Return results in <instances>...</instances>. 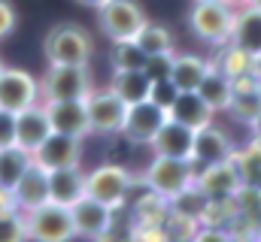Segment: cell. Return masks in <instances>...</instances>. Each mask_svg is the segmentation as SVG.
<instances>
[{
	"mask_svg": "<svg viewBox=\"0 0 261 242\" xmlns=\"http://www.w3.org/2000/svg\"><path fill=\"white\" fill-rule=\"evenodd\" d=\"M0 242H28V227H24V212H0Z\"/></svg>",
	"mask_w": 261,
	"mask_h": 242,
	"instance_id": "cell-31",
	"label": "cell"
},
{
	"mask_svg": "<svg viewBox=\"0 0 261 242\" xmlns=\"http://www.w3.org/2000/svg\"><path fill=\"white\" fill-rule=\"evenodd\" d=\"M49 133H52V124H49V115H46V109L40 103L15 112V145L34 152Z\"/></svg>",
	"mask_w": 261,
	"mask_h": 242,
	"instance_id": "cell-18",
	"label": "cell"
},
{
	"mask_svg": "<svg viewBox=\"0 0 261 242\" xmlns=\"http://www.w3.org/2000/svg\"><path fill=\"white\" fill-rule=\"evenodd\" d=\"M15 142V112L0 109V148Z\"/></svg>",
	"mask_w": 261,
	"mask_h": 242,
	"instance_id": "cell-34",
	"label": "cell"
},
{
	"mask_svg": "<svg viewBox=\"0 0 261 242\" xmlns=\"http://www.w3.org/2000/svg\"><path fill=\"white\" fill-rule=\"evenodd\" d=\"M210 73V64L197 55H173L170 67V82L179 91H197V85L203 82V76Z\"/></svg>",
	"mask_w": 261,
	"mask_h": 242,
	"instance_id": "cell-24",
	"label": "cell"
},
{
	"mask_svg": "<svg viewBox=\"0 0 261 242\" xmlns=\"http://www.w3.org/2000/svg\"><path fill=\"white\" fill-rule=\"evenodd\" d=\"M246 6H255V9H261V0H249Z\"/></svg>",
	"mask_w": 261,
	"mask_h": 242,
	"instance_id": "cell-42",
	"label": "cell"
},
{
	"mask_svg": "<svg viewBox=\"0 0 261 242\" xmlns=\"http://www.w3.org/2000/svg\"><path fill=\"white\" fill-rule=\"evenodd\" d=\"M231 161H234V167H237V176L243 182V188H258L261 191V142L255 139L252 145H246V148H234V155H231Z\"/></svg>",
	"mask_w": 261,
	"mask_h": 242,
	"instance_id": "cell-27",
	"label": "cell"
},
{
	"mask_svg": "<svg viewBox=\"0 0 261 242\" xmlns=\"http://www.w3.org/2000/svg\"><path fill=\"white\" fill-rule=\"evenodd\" d=\"M167 121V109H161L155 100H140V103H130L125 121H122V136L137 142V145H149L155 139V133L161 130V124Z\"/></svg>",
	"mask_w": 261,
	"mask_h": 242,
	"instance_id": "cell-9",
	"label": "cell"
},
{
	"mask_svg": "<svg viewBox=\"0 0 261 242\" xmlns=\"http://www.w3.org/2000/svg\"><path fill=\"white\" fill-rule=\"evenodd\" d=\"M195 179H197L195 164H192L189 158H167V155H155V161L149 164V170H146V176H143V182H146L155 194H161V197H167V200H170L173 194L192 188Z\"/></svg>",
	"mask_w": 261,
	"mask_h": 242,
	"instance_id": "cell-4",
	"label": "cell"
},
{
	"mask_svg": "<svg viewBox=\"0 0 261 242\" xmlns=\"http://www.w3.org/2000/svg\"><path fill=\"white\" fill-rule=\"evenodd\" d=\"M24 227H28V239L34 242H70L76 236L70 206L52 203V200L24 212Z\"/></svg>",
	"mask_w": 261,
	"mask_h": 242,
	"instance_id": "cell-3",
	"label": "cell"
},
{
	"mask_svg": "<svg viewBox=\"0 0 261 242\" xmlns=\"http://www.w3.org/2000/svg\"><path fill=\"white\" fill-rule=\"evenodd\" d=\"M252 130H255V139L261 142V115H258L255 121H252Z\"/></svg>",
	"mask_w": 261,
	"mask_h": 242,
	"instance_id": "cell-40",
	"label": "cell"
},
{
	"mask_svg": "<svg viewBox=\"0 0 261 242\" xmlns=\"http://www.w3.org/2000/svg\"><path fill=\"white\" fill-rule=\"evenodd\" d=\"M85 109L91 121V133H119L122 121L128 112V103L113 91V88H100V91H88L85 94Z\"/></svg>",
	"mask_w": 261,
	"mask_h": 242,
	"instance_id": "cell-8",
	"label": "cell"
},
{
	"mask_svg": "<svg viewBox=\"0 0 261 242\" xmlns=\"http://www.w3.org/2000/svg\"><path fill=\"white\" fill-rule=\"evenodd\" d=\"M234 49L246 52V55H258L261 52V9L255 6H240L234 12V31L228 40Z\"/></svg>",
	"mask_w": 261,
	"mask_h": 242,
	"instance_id": "cell-19",
	"label": "cell"
},
{
	"mask_svg": "<svg viewBox=\"0 0 261 242\" xmlns=\"http://www.w3.org/2000/svg\"><path fill=\"white\" fill-rule=\"evenodd\" d=\"M234 6L225 0H195L189 12V27L197 40L210 46H228L234 31Z\"/></svg>",
	"mask_w": 261,
	"mask_h": 242,
	"instance_id": "cell-1",
	"label": "cell"
},
{
	"mask_svg": "<svg viewBox=\"0 0 261 242\" xmlns=\"http://www.w3.org/2000/svg\"><path fill=\"white\" fill-rule=\"evenodd\" d=\"M213 67L222 70V73L231 76V79H240V76H249V73H252V55H246V52H240V49H234V46L228 43V49H222V55L216 58Z\"/></svg>",
	"mask_w": 261,
	"mask_h": 242,
	"instance_id": "cell-30",
	"label": "cell"
},
{
	"mask_svg": "<svg viewBox=\"0 0 261 242\" xmlns=\"http://www.w3.org/2000/svg\"><path fill=\"white\" fill-rule=\"evenodd\" d=\"M225 3H231V6H234V9H237V6H246V3H249V0H225Z\"/></svg>",
	"mask_w": 261,
	"mask_h": 242,
	"instance_id": "cell-41",
	"label": "cell"
},
{
	"mask_svg": "<svg viewBox=\"0 0 261 242\" xmlns=\"http://www.w3.org/2000/svg\"><path fill=\"white\" fill-rule=\"evenodd\" d=\"M179 88L170 82V79H161V82H152V91H149V100H155L161 109H170V103L176 100Z\"/></svg>",
	"mask_w": 261,
	"mask_h": 242,
	"instance_id": "cell-33",
	"label": "cell"
},
{
	"mask_svg": "<svg viewBox=\"0 0 261 242\" xmlns=\"http://www.w3.org/2000/svg\"><path fill=\"white\" fill-rule=\"evenodd\" d=\"M110 60H113L116 70H143L146 60H149V55L140 49L137 40H119V43H113Z\"/></svg>",
	"mask_w": 261,
	"mask_h": 242,
	"instance_id": "cell-29",
	"label": "cell"
},
{
	"mask_svg": "<svg viewBox=\"0 0 261 242\" xmlns=\"http://www.w3.org/2000/svg\"><path fill=\"white\" fill-rule=\"evenodd\" d=\"M130 182L134 179H130V173L125 167H119V164H103V167H97V170H91V173L85 176V194L94 197V200H100L103 206L116 209V206H122V203L128 200Z\"/></svg>",
	"mask_w": 261,
	"mask_h": 242,
	"instance_id": "cell-7",
	"label": "cell"
},
{
	"mask_svg": "<svg viewBox=\"0 0 261 242\" xmlns=\"http://www.w3.org/2000/svg\"><path fill=\"white\" fill-rule=\"evenodd\" d=\"M73 224H76V236H88V239H103L113 227V209L103 206L94 197H82L79 203L70 206Z\"/></svg>",
	"mask_w": 261,
	"mask_h": 242,
	"instance_id": "cell-14",
	"label": "cell"
},
{
	"mask_svg": "<svg viewBox=\"0 0 261 242\" xmlns=\"http://www.w3.org/2000/svg\"><path fill=\"white\" fill-rule=\"evenodd\" d=\"M85 197V173L76 167H58L49 170V200L61 203V206H73Z\"/></svg>",
	"mask_w": 261,
	"mask_h": 242,
	"instance_id": "cell-21",
	"label": "cell"
},
{
	"mask_svg": "<svg viewBox=\"0 0 261 242\" xmlns=\"http://www.w3.org/2000/svg\"><path fill=\"white\" fill-rule=\"evenodd\" d=\"M228 112L237 121H246V124H252L261 115V82L252 73L234 79V94H231Z\"/></svg>",
	"mask_w": 261,
	"mask_h": 242,
	"instance_id": "cell-20",
	"label": "cell"
},
{
	"mask_svg": "<svg viewBox=\"0 0 261 242\" xmlns=\"http://www.w3.org/2000/svg\"><path fill=\"white\" fill-rule=\"evenodd\" d=\"M195 185L200 188V194L210 200V203H225V200H234L237 191L243 188V182L237 176V167L234 161H216V164H206L200 167Z\"/></svg>",
	"mask_w": 261,
	"mask_h": 242,
	"instance_id": "cell-10",
	"label": "cell"
},
{
	"mask_svg": "<svg viewBox=\"0 0 261 242\" xmlns=\"http://www.w3.org/2000/svg\"><path fill=\"white\" fill-rule=\"evenodd\" d=\"M34 164H40L43 170H58V167H76L82 158V139L79 136H67L52 130L34 152Z\"/></svg>",
	"mask_w": 261,
	"mask_h": 242,
	"instance_id": "cell-12",
	"label": "cell"
},
{
	"mask_svg": "<svg viewBox=\"0 0 261 242\" xmlns=\"http://www.w3.org/2000/svg\"><path fill=\"white\" fill-rule=\"evenodd\" d=\"M134 40L140 43V49H143L146 55L173 52V37H170V31H167L164 24H152V21H146V24H143V31H140Z\"/></svg>",
	"mask_w": 261,
	"mask_h": 242,
	"instance_id": "cell-28",
	"label": "cell"
},
{
	"mask_svg": "<svg viewBox=\"0 0 261 242\" xmlns=\"http://www.w3.org/2000/svg\"><path fill=\"white\" fill-rule=\"evenodd\" d=\"M12 197H15V206L21 212H31L37 206L49 203V170H43L40 164H31L24 170V176L15 182Z\"/></svg>",
	"mask_w": 261,
	"mask_h": 242,
	"instance_id": "cell-17",
	"label": "cell"
},
{
	"mask_svg": "<svg viewBox=\"0 0 261 242\" xmlns=\"http://www.w3.org/2000/svg\"><path fill=\"white\" fill-rule=\"evenodd\" d=\"M12 209H18V206H15V197H12L9 188L0 185V212H12Z\"/></svg>",
	"mask_w": 261,
	"mask_h": 242,
	"instance_id": "cell-37",
	"label": "cell"
},
{
	"mask_svg": "<svg viewBox=\"0 0 261 242\" xmlns=\"http://www.w3.org/2000/svg\"><path fill=\"white\" fill-rule=\"evenodd\" d=\"M155 148V155H167V158H189L192 161V148H195V130L182 121L170 118L161 124V130L155 133V139L149 142Z\"/></svg>",
	"mask_w": 261,
	"mask_h": 242,
	"instance_id": "cell-16",
	"label": "cell"
},
{
	"mask_svg": "<svg viewBox=\"0 0 261 242\" xmlns=\"http://www.w3.org/2000/svg\"><path fill=\"white\" fill-rule=\"evenodd\" d=\"M52 130L67 133V136H88L91 133V121H88V109H85V97L76 100H46L43 103Z\"/></svg>",
	"mask_w": 261,
	"mask_h": 242,
	"instance_id": "cell-13",
	"label": "cell"
},
{
	"mask_svg": "<svg viewBox=\"0 0 261 242\" xmlns=\"http://www.w3.org/2000/svg\"><path fill=\"white\" fill-rule=\"evenodd\" d=\"M110 88H113V91H116V94L130 106V103H140V100L149 97V91H152V79H149L143 70H116Z\"/></svg>",
	"mask_w": 261,
	"mask_h": 242,
	"instance_id": "cell-25",
	"label": "cell"
},
{
	"mask_svg": "<svg viewBox=\"0 0 261 242\" xmlns=\"http://www.w3.org/2000/svg\"><path fill=\"white\" fill-rule=\"evenodd\" d=\"M167 115L176 118V121H182V124H189L192 130H200V127L213 124V115H216V112L203 103V97H200L197 91H179L176 100L170 103Z\"/></svg>",
	"mask_w": 261,
	"mask_h": 242,
	"instance_id": "cell-22",
	"label": "cell"
},
{
	"mask_svg": "<svg viewBox=\"0 0 261 242\" xmlns=\"http://www.w3.org/2000/svg\"><path fill=\"white\" fill-rule=\"evenodd\" d=\"M43 52H46L49 64H79V67H88V60L94 55V43H91V34L85 27H79V24H55L46 34Z\"/></svg>",
	"mask_w": 261,
	"mask_h": 242,
	"instance_id": "cell-2",
	"label": "cell"
},
{
	"mask_svg": "<svg viewBox=\"0 0 261 242\" xmlns=\"http://www.w3.org/2000/svg\"><path fill=\"white\" fill-rule=\"evenodd\" d=\"M34 103H40V82L24 70L3 67V73H0V109L21 112Z\"/></svg>",
	"mask_w": 261,
	"mask_h": 242,
	"instance_id": "cell-11",
	"label": "cell"
},
{
	"mask_svg": "<svg viewBox=\"0 0 261 242\" xmlns=\"http://www.w3.org/2000/svg\"><path fill=\"white\" fill-rule=\"evenodd\" d=\"M231 242H249V239H231Z\"/></svg>",
	"mask_w": 261,
	"mask_h": 242,
	"instance_id": "cell-43",
	"label": "cell"
},
{
	"mask_svg": "<svg viewBox=\"0 0 261 242\" xmlns=\"http://www.w3.org/2000/svg\"><path fill=\"white\" fill-rule=\"evenodd\" d=\"M192 242H231V236L225 233V230H216V227H206V230H200Z\"/></svg>",
	"mask_w": 261,
	"mask_h": 242,
	"instance_id": "cell-36",
	"label": "cell"
},
{
	"mask_svg": "<svg viewBox=\"0 0 261 242\" xmlns=\"http://www.w3.org/2000/svg\"><path fill=\"white\" fill-rule=\"evenodd\" d=\"M76 3H82V6H91V9H97V6H103L107 0H76Z\"/></svg>",
	"mask_w": 261,
	"mask_h": 242,
	"instance_id": "cell-39",
	"label": "cell"
},
{
	"mask_svg": "<svg viewBox=\"0 0 261 242\" xmlns=\"http://www.w3.org/2000/svg\"><path fill=\"white\" fill-rule=\"evenodd\" d=\"M170 67H173V52H161V55H149L143 73L152 82H161V79H170Z\"/></svg>",
	"mask_w": 261,
	"mask_h": 242,
	"instance_id": "cell-32",
	"label": "cell"
},
{
	"mask_svg": "<svg viewBox=\"0 0 261 242\" xmlns=\"http://www.w3.org/2000/svg\"><path fill=\"white\" fill-rule=\"evenodd\" d=\"M91 91L88 67L79 64H49V73L40 82L43 100H76Z\"/></svg>",
	"mask_w": 261,
	"mask_h": 242,
	"instance_id": "cell-6",
	"label": "cell"
},
{
	"mask_svg": "<svg viewBox=\"0 0 261 242\" xmlns=\"http://www.w3.org/2000/svg\"><path fill=\"white\" fill-rule=\"evenodd\" d=\"M231 155H234V142L222 127L206 124V127L195 130V148H192L195 170L206 167V164H216V161H228Z\"/></svg>",
	"mask_w": 261,
	"mask_h": 242,
	"instance_id": "cell-15",
	"label": "cell"
},
{
	"mask_svg": "<svg viewBox=\"0 0 261 242\" xmlns=\"http://www.w3.org/2000/svg\"><path fill=\"white\" fill-rule=\"evenodd\" d=\"M252 76H255V79L261 82V52L255 55V58H252Z\"/></svg>",
	"mask_w": 261,
	"mask_h": 242,
	"instance_id": "cell-38",
	"label": "cell"
},
{
	"mask_svg": "<svg viewBox=\"0 0 261 242\" xmlns=\"http://www.w3.org/2000/svg\"><path fill=\"white\" fill-rule=\"evenodd\" d=\"M97 24L113 43L134 40L146 24V12L137 6V0H107L97 6Z\"/></svg>",
	"mask_w": 261,
	"mask_h": 242,
	"instance_id": "cell-5",
	"label": "cell"
},
{
	"mask_svg": "<svg viewBox=\"0 0 261 242\" xmlns=\"http://www.w3.org/2000/svg\"><path fill=\"white\" fill-rule=\"evenodd\" d=\"M197 94L203 97V103L213 109V112H225L228 103H231V94H234V79L225 76L222 70H216L210 64V73L203 76V82L197 85Z\"/></svg>",
	"mask_w": 261,
	"mask_h": 242,
	"instance_id": "cell-23",
	"label": "cell"
},
{
	"mask_svg": "<svg viewBox=\"0 0 261 242\" xmlns=\"http://www.w3.org/2000/svg\"><path fill=\"white\" fill-rule=\"evenodd\" d=\"M0 73H3V60H0Z\"/></svg>",
	"mask_w": 261,
	"mask_h": 242,
	"instance_id": "cell-44",
	"label": "cell"
},
{
	"mask_svg": "<svg viewBox=\"0 0 261 242\" xmlns=\"http://www.w3.org/2000/svg\"><path fill=\"white\" fill-rule=\"evenodd\" d=\"M34 164V155L28 152V148H21V145H3L0 148V185L3 188H15V182L24 176V170Z\"/></svg>",
	"mask_w": 261,
	"mask_h": 242,
	"instance_id": "cell-26",
	"label": "cell"
},
{
	"mask_svg": "<svg viewBox=\"0 0 261 242\" xmlns=\"http://www.w3.org/2000/svg\"><path fill=\"white\" fill-rule=\"evenodd\" d=\"M258 242H261V239H258Z\"/></svg>",
	"mask_w": 261,
	"mask_h": 242,
	"instance_id": "cell-45",
	"label": "cell"
},
{
	"mask_svg": "<svg viewBox=\"0 0 261 242\" xmlns=\"http://www.w3.org/2000/svg\"><path fill=\"white\" fill-rule=\"evenodd\" d=\"M15 31V9L9 0H0V40H6Z\"/></svg>",
	"mask_w": 261,
	"mask_h": 242,
	"instance_id": "cell-35",
	"label": "cell"
}]
</instances>
